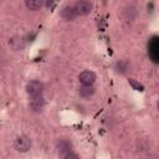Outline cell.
<instances>
[{"mask_svg":"<svg viewBox=\"0 0 159 159\" xmlns=\"http://www.w3.org/2000/svg\"><path fill=\"white\" fill-rule=\"evenodd\" d=\"M75 9H76V12L77 15H82V16H86L88 14H91L92 9H93V5L89 0H78L75 5Z\"/></svg>","mask_w":159,"mask_h":159,"instance_id":"1","label":"cell"},{"mask_svg":"<svg viewBox=\"0 0 159 159\" xmlns=\"http://www.w3.org/2000/svg\"><path fill=\"white\" fill-rule=\"evenodd\" d=\"M42 91H43V84L40 81H30L26 84V92L30 97L42 94Z\"/></svg>","mask_w":159,"mask_h":159,"instance_id":"2","label":"cell"},{"mask_svg":"<svg viewBox=\"0 0 159 159\" xmlns=\"http://www.w3.org/2000/svg\"><path fill=\"white\" fill-rule=\"evenodd\" d=\"M14 145H15V149H16L17 152L25 153V152H27V150L31 148V140H30V138L26 137V135H20V137H17V138L15 139Z\"/></svg>","mask_w":159,"mask_h":159,"instance_id":"3","label":"cell"},{"mask_svg":"<svg viewBox=\"0 0 159 159\" xmlns=\"http://www.w3.org/2000/svg\"><path fill=\"white\" fill-rule=\"evenodd\" d=\"M78 80L83 86H92L96 81V75L92 71H83L80 73Z\"/></svg>","mask_w":159,"mask_h":159,"instance_id":"4","label":"cell"},{"mask_svg":"<svg viewBox=\"0 0 159 159\" xmlns=\"http://www.w3.org/2000/svg\"><path fill=\"white\" fill-rule=\"evenodd\" d=\"M43 106H45V99H43L42 94L31 97V101H30V108H31V111L39 112V111H41L43 108Z\"/></svg>","mask_w":159,"mask_h":159,"instance_id":"5","label":"cell"},{"mask_svg":"<svg viewBox=\"0 0 159 159\" xmlns=\"http://www.w3.org/2000/svg\"><path fill=\"white\" fill-rule=\"evenodd\" d=\"M56 149H57L58 154L63 157V155H66L68 152H71L72 144H71V142H68V140H66V139H60V140L57 142V144H56Z\"/></svg>","mask_w":159,"mask_h":159,"instance_id":"6","label":"cell"},{"mask_svg":"<svg viewBox=\"0 0 159 159\" xmlns=\"http://www.w3.org/2000/svg\"><path fill=\"white\" fill-rule=\"evenodd\" d=\"M61 17L66 21H71L73 20L76 16H77V12H76V9L75 6H65L62 10H61Z\"/></svg>","mask_w":159,"mask_h":159,"instance_id":"7","label":"cell"},{"mask_svg":"<svg viewBox=\"0 0 159 159\" xmlns=\"http://www.w3.org/2000/svg\"><path fill=\"white\" fill-rule=\"evenodd\" d=\"M149 55H150V57L153 58V61L154 62H157L158 61V37L157 36H154L150 41H149Z\"/></svg>","mask_w":159,"mask_h":159,"instance_id":"8","label":"cell"},{"mask_svg":"<svg viewBox=\"0 0 159 159\" xmlns=\"http://www.w3.org/2000/svg\"><path fill=\"white\" fill-rule=\"evenodd\" d=\"M43 4V0H25V5L29 10H39Z\"/></svg>","mask_w":159,"mask_h":159,"instance_id":"9","label":"cell"},{"mask_svg":"<svg viewBox=\"0 0 159 159\" xmlns=\"http://www.w3.org/2000/svg\"><path fill=\"white\" fill-rule=\"evenodd\" d=\"M93 93H94V88H93L92 86H82V87L80 88V96H81V97L88 98V97H91Z\"/></svg>","mask_w":159,"mask_h":159,"instance_id":"10","label":"cell"},{"mask_svg":"<svg viewBox=\"0 0 159 159\" xmlns=\"http://www.w3.org/2000/svg\"><path fill=\"white\" fill-rule=\"evenodd\" d=\"M128 81H129V83H130V84H132V86L134 87V89H137V91H144V87H143V86H142V84H140L139 82L134 81L133 78H129Z\"/></svg>","mask_w":159,"mask_h":159,"instance_id":"11","label":"cell"}]
</instances>
